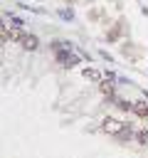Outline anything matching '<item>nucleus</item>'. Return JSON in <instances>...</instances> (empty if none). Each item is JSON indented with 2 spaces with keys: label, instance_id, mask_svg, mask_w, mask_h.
Instances as JSON below:
<instances>
[{
  "label": "nucleus",
  "instance_id": "1",
  "mask_svg": "<svg viewBox=\"0 0 148 158\" xmlns=\"http://www.w3.org/2000/svg\"><path fill=\"white\" fill-rule=\"evenodd\" d=\"M101 128H104L109 136H116V138H121V136L128 131V126H126L123 121H118V118H111V116L101 121Z\"/></svg>",
  "mask_w": 148,
  "mask_h": 158
},
{
  "label": "nucleus",
  "instance_id": "2",
  "mask_svg": "<svg viewBox=\"0 0 148 158\" xmlns=\"http://www.w3.org/2000/svg\"><path fill=\"white\" fill-rule=\"evenodd\" d=\"M54 49H57V59H59V64H62V67H74V64L79 62V57H76L74 52L62 49V47H54Z\"/></svg>",
  "mask_w": 148,
  "mask_h": 158
},
{
  "label": "nucleus",
  "instance_id": "3",
  "mask_svg": "<svg viewBox=\"0 0 148 158\" xmlns=\"http://www.w3.org/2000/svg\"><path fill=\"white\" fill-rule=\"evenodd\" d=\"M17 42H20L25 49H37V44H39L35 35H17Z\"/></svg>",
  "mask_w": 148,
  "mask_h": 158
},
{
  "label": "nucleus",
  "instance_id": "4",
  "mask_svg": "<svg viewBox=\"0 0 148 158\" xmlns=\"http://www.w3.org/2000/svg\"><path fill=\"white\" fill-rule=\"evenodd\" d=\"M99 86H101V91H104L106 96H116V91H113V77L101 79V81H99Z\"/></svg>",
  "mask_w": 148,
  "mask_h": 158
},
{
  "label": "nucleus",
  "instance_id": "5",
  "mask_svg": "<svg viewBox=\"0 0 148 158\" xmlns=\"http://www.w3.org/2000/svg\"><path fill=\"white\" fill-rule=\"evenodd\" d=\"M133 111L141 116V118H148V99H138L133 104Z\"/></svg>",
  "mask_w": 148,
  "mask_h": 158
},
{
  "label": "nucleus",
  "instance_id": "6",
  "mask_svg": "<svg viewBox=\"0 0 148 158\" xmlns=\"http://www.w3.org/2000/svg\"><path fill=\"white\" fill-rule=\"evenodd\" d=\"M15 37H17V35H15V32L0 20V42H10V40H15Z\"/></svg>",
  "mask_w": 148,
  "mask_h": 158
},
{
  "label": "nucleus",
  "instance_id": "7",
  "mask_svg": "<svg viewBox=\"0 0 148 158\" xmlns=\"http://www.w3.org/2000/svg\"><path fill=\"white\" fill-rule=\"evenodd\" d=\"M84 77H86V79H91V81H101V79H104L99 69H86V72H84Z\"/></svg>",
  "mask_w": 148,
  "mask_h": 158
},
{
  "label": "nucleus",
  "instance_id": "8",
  "mask_svg": "<svg viewBox=\"0 0 148 158\" xmlns=\"http://www.w3.org/2000/svg\"><path fill=\"white\" fill-rule=\"evenodd\" d=\"M136 141H138L141 146H148V128H141V131H136Z\"/></svg>",
  "mask_w": 148,
  "mask_h": 158
}]
</instances>
